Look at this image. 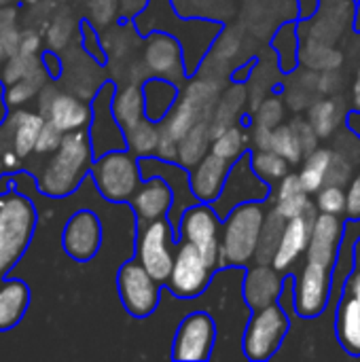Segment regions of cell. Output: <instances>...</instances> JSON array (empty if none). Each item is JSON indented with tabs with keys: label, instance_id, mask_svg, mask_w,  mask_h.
I'll return each instance as SVG.
<instances>
[{
	"label": "cell",
	"instance_id": "6da1fadb",
	"mask_svg": "<svg viewBox=\"0 0 360 362\" xmlns=\"http://www.w3.org/2000/svg\"><path fill=\"white\" fill-rule=\"evenodd\" d=\"M93 161L95 155L89 138V127L68 132L64 134L59 146L49 155L38 176V189L49 197H68L91 172Z\"/></svg>",
	"mask_w": 360,
	"mask_h": 362
},
{
	"label": "cell",
	"instance_id": "7a4b0ae2",
	"mask_svg": "<svg viewBox=\"0 0 360 362\" xmlns=\"http://www.w3.org/2000/svg\"><path fill=\"white\" fill-rule=\"evenodd\" d=\"M265 202L233 208L221 225V267H244L255 261L259 235L267 216Z\"/></svg>",
	"mask_w": 360,
	"mask_h": 362
},
{
	"label": "cell",
	"instance_id": "3957f363",
	"mask_svg": "<svg viewBox=\"0 0 360 362\" xmlns=\"http://www.w3.org/2000/svg\"><path fill=\"white\" fill-rule=\"evenodd\" d=\"M36 229L34 204L17 193H0V280L19 263Z\"/></svg>",
	"mask_w": 360,
	"mask_h": 362
},
{
	"label": "cell",
	"instance_id": "277c9868",
	"mask_svg": "<svg viewBox=\"0 0 360 362\" xmlns=\"http://www.w3.org/2000/svg\"><path fill=\"white\" fill-rule=\"evenodd\" d=\"M91 178L100 195L115 204L132 202V197L136 195V191L144 180L140 170V159L127 148L108 151L95 157L91 165Z\"/></svg>",
	"mask_w": 360,
	"mask_h": 362
},
{
	"label": "cell",
	"instance_id": "5b68a950",
	"mask_svg": "<svg viewBox=\"0 0 360 362\" xmlns=\"http://www.w3.org/2000/svg\"><path fill=\"white\" fill-rule=\"evenodd\" d=\"M291 329L289 316L284 308L276 301L265 308L252 310V316L244 331V354L248 361H267L282 346L286 333Z\"/></svg>",
	"mask_w": 360,
	"mask_h": 362
},
{
	"label": "cell",
	"instance_id": "8992f818",
	"mask_svg": "<svg viewBox=\"0 0 360 362\" xmlns=\"http://www.w3.org/2000/svg\"><path fill=\"white\" fill-rule=\"evenodd\" d=\"M178 233L170 218H157L140 225L136 259L146 267V272L161 284L168 282L174 265Z\"/></svg>",
	"mask_w": 360,
	"mask_h": 362
},
{
	"label": "cell",
	"instance_id": "52a82bcc",
	"mask_svg": "<svg viewBox=\"0 0 360 362\" xmlns=\"http://www.w3.org/2000/svg\"><path fill=\"white\" fill-rule=\"evenodd\" d=\"M221 221L223 218L216 214L212 204L197 202L185 210L178 223V240L191 242L212 272L221 267Z\"/></svg>",
	"mask_w": 360,
	"mask_h": 362
},
{
	"label": "cell",
	"instance_id": "ba28073f",
	"mask_svg": "<svg viewBox=\"0 0 360 362\" xmlns=\"http://www.w3.org/2000/svg\"><path fill=\"white\" fill-rule=\"evenodd\" d=\"M219 87L212 81H193L180 91L172 112L161 121L178 140L199 121H210L216 108Z\"/></svg>",
	"mask_w": 360,
	"mask_h": 362
},
{
	"label": "cell",
	"instance_id": "9c48e42d",
	"mask_svg": "<svg viewBox=\"0 0 360 362\" xmlns=\"http://www.w3.org/2000/svg\"><path fill=\"white\" fill-rule=\"evenodd\" d=\"M269 195H272V185L265 182L261 176H257L250 163V153H246L238 161H233L229 176L225 180V187L221 195L212 202V208L216 210L221 218H225L240 204L267 202Z\"/></svg>",
	"mask_w": 360,
	"mask_h": 362
},
{
	"label": "cell",
	"instance_id": "30bf717a",
	"mask_svg": "<svg viewBox=\"0 0 360 362\" xmlns=\"http://www.w3.org/2000/svg\"><path fill=\"white\" fill-rule=\"evenodd\" d=\"M159 286L161 282H157L138 259L121 265L117 274V288H119L121 303L127 310V314L134 318H146L157 310L161 297Z\"/></svg>",
	"mask_w": 360,
	"mask_h": 362
},
{
	"label": "cell",
	"instance_id": "8fae6325",
	"mask_svg": "<svg viewBox=\"0 0 360 362\" xmlns=\"http://www.w3.org/2000/svg\"><path fill=\"white\" fill-rule=\"evenodd\" d=\"M212 280V269L208 267L202 252L185 240H178L172 274L168 278V288L180 299L199 297Z\"/></svg>",
	"mask_w": 360,
	"mask_h": 362
},
{
	"label": "cell",
	"instance_id": "7c38bea8",
	"mask_svg": "<svg viewBox=\"0 0 360 362\" xmlns=\"http://www.w3.org/2000/svg\"><path fill=\"white\" fill-rule=\"evenodd\" d=\"M331 288H333V269L318 261L308 259L295 280V291H293L295 312L301 318L320 316L329 305Z\"/></svg>",
	"mask_w": 360,
	"mask_h": 362
},
{
	"label": "cell",
	"instance_id": "4fadbf2b",
	"mask_svg": "<svg viewBox=\"0 0 360 362\" xmlns=\"http://www.w3.org/2000/svg\"><path fill=\"white\" fill-rule=\"evenodd\" d=\"M115 83H104L91 102V123H89V138L93 146V155L100 157L108 151L127 148L125 132L119 125L112 112V98H115Z\"/></svg>",
	"mask_w": 360,
	"mask_h": 362
},
{
	"label": "cell",
	"instance_id": "5bb4252c",
	"mask_svg": "<svg viewBox=\"0 0 360 362\" xmlns=\"http://www.w3.org/2000/svg\"><path fill=\"white\" fill-rule=\"evenodd\" d=\"M216 339V327L210 314L193 312L189 314L174 337L172 358L174 361H208L212 356Z\"/></svg>",
	"mask_w": 360,
	"mask_h": 362
},
{
	"label": "cell",
	"instance_id": "9a60e30c",
	"mask_svg": "<svg viewBox=\"0 0 360 362\" xmlns=\"http://www.w3.org/2000/svg\"><path fill=\"white\" fill-rule=\"evenodd\" d=\"M62 246L70 259H74L79 263L91 261L102 246V223H100V218L91 210L74 212L64 227Z\"/></svg>",
	"mask_w": 360,
	"mask_h": 362
},
{
	"label": "cell",
	"instance_id": "2e32d148",
	"mask_svg": "<svg viewBox=\"0 0 360 362\" xmlns=\"http://www.w3.org/2000/svg\"><path fill=\"white\" fill-rule=\"evenodd\" d=\"M144 66L153 76L168 78L172 83L185 81V62L180 45L174 36L166 32L151 34L144 49Z\"/></svg>",
	"mask_w": 360,
	"mask_h": 362
},
{
	"label": "cell",
	"instance_id": "e0dca14e",
	"mask_svg": "<svg viewBox=\"0 0 360 362\" xmlns=\"http://www.w3.org/2000/svg\"><path fill=\"white\" fill-rule=\"evenodd\" d=\"M344 238V225L337 214L318 212L312 223L310 244H308V259L318 261L327 267H335L339 257V242Z\"/></svg>",
	"mask_w": 360,
	"mask_h": 362
},
{
	"label": "cell",
	"instance_id": "ac0fdd59",
	"mask_svg": "<svg viewBox=\"0 0 360 362\" xmlns=\"http://www.w3.org/2000/svg\"><path fill=\"white\" fill-rule=\"evenodd\" d=\"M172 206H174V191L168 185V180L161 176L144 178L140 189L132 197V208L140 225L157 218H168Z\"/></svg>",
	"mask_w": 360,
	"mask_h": 362
},
{
	"label": "cell",
	"instance_id": "d6986e66",
	"mask_svg": "<svg viewBox=\"0 0 360 362\" xmlns=\"http://www.w3.org/2000/svg\"><path fill=\"white\" fill-rule=\"evenodd\" d=\"M282 272H278L274 265L257 263L252 265L244 276V301L250 310L265 308L269 303H276L282 297L284 286Z\"/></svg>",
	"mask_w": 360,
	"mask_h": 362
},
{
	"label": "cell",
	"instance_id": "ffe728a7",
	"mask_svg": "<svg viewBox=\"0 0 360 362\" xmlns=\"http://www.w3.org/2000/svg\"><path fill=\"white\" fill-rule=\"evenodd\" d=\"M231 165H233L231 161H227L214 153H208L197 165L191 168L189 178H191V189H193V195L197 197V202L212 204L221 195Z\"/></svg>",
	"mask_w": 360,
	"mask_h": 362
},
{
	"label": "cell",
	"instance_id": "44dd1931",
	"mask_svg": "<svg viewBox=\"0 0 360 362\" xmlns=\"http://www.w3.org/2000/svg\"><path fill=\"white\" fill-rule=\"evenodd\" d=\"M316 214H306V216H297V218L286 221L282 238H280V244H278V250H276L274 261H272V265L278 272H289L297 263V259L303 252H308L312 223H314Z\"/></svg>",
	"mask_w": 360,
	"mask_h": 362
},
{
	"label": "cell",
	"instance_id": "7402d4cb",
	"mask_svg": "<svg viewBox=\"0 0 360 362\" xmlns=\"http://www.w3.org/2000/svg\"><path fill=\"white\" fill-rule=\"evenodd\" d=\"M47 121L64 134L83 129L91 123V106L72 93H55L47 104Z\"/></svg>",
	"mask_w": 360,
	"mask_h": 362
},
{
	"label": "cell",
	"instance_id": "603a6c76",
	"mask_svg": "<svg viewBox=\"0 0 360 362\" xmlns=\"http://www.w3.org/2000/svg\"><path fill=\"white\" fill-rule=\"evenodd\" d=\"M30 308V286L17 278L0 280V333L15 329Z\"/></svg>",
	"mask_w": 360,
	"mask_h": 362
},
{
	"label": "cell",
	"instance_id": "cb8c5ba5",
	"mask_svg": "<svg viewBox=\"0 0 360 362\" xmlns=\"http://www.w3.org/2000/svg\"><path fill=\"white\" fill-rule=\"evenodd\" d=\"M144 89V106H146V117L151 121L161 123L174 108L180 91L178 85L168 81V78H159V76H151L144 81L142 85Z\"/></svg>",
	"mask_w": 360,
	"mask_h": 362
},
{
	"label": "cell",
	"instance_id": "d4e9b609",
	"mask_svg": "<svg viewBox=\"0 0 360 362\" xmlns=\"http://www.w3.org/2000/svg\"><path fill=\"white\" fill-rule=\"evenodd\" d=\"M45 123L47 119L38 112H32V110L13 112V153L19 159L28 157L34 151Z\"/></svg>",
	"mask_w": 360,
	"mask_h": 362
},
{
	"label": "cell",
	"instance_id": "484cf974",
	"mask_svg": "<svg viewBox=\"0 0 360 362\" xmlns=\"http://www.w3.org/2000/svg\"><path fill=\"white\" fill-rule=\"evenodd\" d=\"M210 146H212L210 121H199L178 140V161L176 163L191 170L210 153Z\"/></svg>",
	"mask_w": 360,
	"mask_h": 362
},
{
	"label": "cell",
	"instance_id": "4316f807",
	"mask_svg": "<svg viewBox=\"0 0 360 362\" xmlns=\"http://www.w3.org/2000/svg\"><path fill=\"white\" fill-rule=\"evenodd\" d=\"M112 112L119 121V125L125 129L134 123H138L140 119L146 117V106H144V89L142 85H125L121 89L115 91L112 98Z\"/></svg>",
	"mask_w": 360,
	"mask_h": 362
},
{
	"label": "cell",
	"instance_id": "83f0119b",
	"mask_svg": "<svg viewBox=\"0 0 360 362\" xmlns=\"http://www.w3.org/2000/svg\"><path fill=\"white\" fill-rule=\"evenodd\" d=\"M337 339L346 352L360 356V305L354 297H346L337 308Z\"/></svg>",
	"mask_w": 360,
	"mask_h": 362
},
{
	"label": "cell",
	"instance_id": "f1b7e54d",
	"mask_svg": "<svg viewBox=\"0 0 360 362\" xmlns=\"http://www.w3.org/2000/svg\"><path fill=\"white\" fill-rule=\"evenodd\" d=\"M250 132L244 129L242 125L233 123L229 127H225L223 132L212 136V146L210 153L227 159V161H238L242 155H246L250 151Z\"/></svg>",
	"mask_w": 360,
	"mask_h": 362
},
{
	"label": "cell",
	"instance_id": "f546056e",
	"mask_svg": "<svg viewBox=\"0 0 360 362\" xmlns=\"http://www.w3.org/2000/svg\"><path fill=\"white\" fill-rule=\"evenodd\" d=\"M333 151L331 148H316L312 151L310 155H306L303 159V165H301V172H299V178H301V185L303 189L312 195H316L325 182H327V174H329V168H331V161H333Z\"/></svg>",
	"mask_w": 360,
	"mask_h": 362
},
{
	"label": "cell",
	"instance_id": "4dcf8cb0",
	"mask_svg": "<svg viewBox=\"0 0 360 362\" xmlns=\"http://www.w3.org/2000/svg\"><path fill=\"white\" fill-rule=\"evenodd\" d=\"M123 132H125L127 151L134 153L138 159L155 155L157 140H159V123L157 121H151L149 117H144L138 123L125 127Z\"/></svg>",
	"mask_w": 360,
	"mask_h": 362
},
{
	"label": "cell",
	"instance_id": "1f68e13d",
	"mask_svg": "<svg viewBox=\"0 0 360 362\" xmlns=\"http://www.w3.org/2000/svg\"><path fill=\"white\" fill-rule=\"evenodd\" d=\"M284 225H286V221L272 208L267 212V216H265V223H263V229H261V235H259L257 255H255L257 263L272 265L274 255H276L278 244H280V238H282V231H284Z\"/></svg>",
	"mask_w": 360,
	"mask_h": 362
},
{
	"label": "cell",
	"instance_id": "d6a6232c",
	"mask_svg": "<svg viewBox=\"0 0 360 362\" xmlns=\"http://www.w3.org/2000/svg\"><path fill=\"white\" fill-rule=\"evenodd\" d=\"M342 108L337 100L333 98H325L312 104L310 112H308V121L312 123V127L316 129V134L320 138H329L335 134V129L342 123Z\"/></svg>",
	"mask_w": 360,
	"mask_h": 362
},
{
	"label": "cell",
	"instance_id": "836d02e7",
	"mask_svg": "<svg viewBox=\"0 0 360 362\" xmlns=\"http://www.w3.org/2000/svg\"><path fill=\"white\" fill-rule=\"evenodd\" d=\"M250 163H252V170L257 172V176H261L269 185L280 182L289 174V168H291V163L272 148H263V151L255 148L250 153Z\"/></svg>",
	"mask_w": 360,
	"mask_h": 362
},
{
	"label": "cell",
	"instance_id": "e575fe53",
	"mask_svg": "<svg viewBox=\"0 0 360 362\" xmlns=\"http://www.w3.org/2000/svg\"><path fill=\"white\" fill-rule=\"evenodd\" d=\"M272 151L282 155L291 165L301 163V159H306V151H303L301 138H299V134H297L293 123H289V125L280 123L272 132Z\"/></svg>",
	"mask_w": 360,
	"mask_h": 362
},
{
	"label": "cell",
	"instance_id": "d590c367",
	"mask_svg": "<svg viewBox=\"0 0 360 362\" xmlns=\"http://www.w3.org/2000/svg\"><path fill=\"white\" fill-rule=\"evenodd\" d=\"M274 210H276L284 221H291V218H297V216H306V214H316V212H318V210H314L308 191H301V193H295V195L276 199Z\"/></svg>",
	"mask_w": 360,
	"mask_h": 362
},
{
	"label": "cell",
	"instance_id": "8d00e7d4",
	"mask_svg": "<svg viewBox=\"0 0 360 362\" xmlns=\"http://www.w3.org/2000/svg\"><path fill=\"white\" fill-rule=\"evenodd\" d=\"M346 189L339 185H325L318 193H316V210L325 212V214H346Z\"/></svg>",
	"mask_w": 360,
	"mask_h": 362
},
{
	"label": "cell",
	"instance_id": "74e56055",
	"mask_svg": "<svg viewBox=\"0 0 360 362\" xmlns=\"http://www.w3.org/2000/svg\"><path fill=\"white\" fill-rule=\"evenodd\" d=\"M284 119V104L280 98H267L259 104V108H255V121L259 125H265L269 129H276Z\"/></svg>",
	"mask_w": 360,
	"mask_h": 362
},
{
	"label": "cell",
	"instance_id": "f35d334b",
	"mask_svg": "<svg viewBox=\"0 0 360 362\" xmlns=\"http://www.w3.org/2000/svg\"><path fill=\"white\" fill-rule=\"evenodd\" d=\"M352 174H354V159H350V157L344 155V153H335L325 185H339V187H346V185L354 178Z\"/></svg>",
	"mask_w": 360,
	"mask_h": 362
},
{
	"label": "cell",
	"instance_id": "ab89813d",
	"mask_svg": "<svg viewBox=\"0 0 360 362\" xmlns=\"http://www.w3.org/2000/svg\"><path fill=\"white\" fill-rule=\"evenodd\" d=\"M155 157L161 161H178V138L163 123H159V140H157Z\"/></svg>",
	"mask_w": 360,
	"mask_h": 362
},
{
	"label": "cell",
	"instance_id": "60d3db41",
	"mask_svg": "<svg viewBox=\"0 0 360 362\" xmlns=\"http://www.w3.org/2000/svg\"><path fill=\"white\" fill-rule=\"evenodd\" d=\"M62 138H64V132H59L51 121H47L45 127H42V132H40V136H38V140H36L34 151L38 155H51L59 146Z\"/></svg>",
	"mask_w": 360,
	"mask_h": 362
},
{
	"label": "cell",
	"instance_id": "b9f144b4",
	"mask_svg": "<svg viewBox=\"0 0 360 362\" xmlns=\"http://www.w3.org/2000/svg\"><path fill=\"white\" fill-rule=\"evenodd\" d=\"M293 125H295V129H297V134H299V138H301V144H303L306 155H310L312 151H316V148H318L320 136L316 134V129L312 127V123H310L308 119H295Z\"/></svg>",
	"mask_w": 360,
	"mask_h": 362
},
{
	"label": "cell",
	"instance_id": "7bdbcfd3",
	"mask_svg": "<svg viewBox=\"0 0 360 362\" xmlns=\"http://www.w3.org/2000/svg\"><path fill=\"white\" fill-rule=\"evenodd\" d=\"M346 214L350 221H360V172L348 182L346 189Z\"/></svg>",
	"mask_w": 360,
	"mask_h": 362
},
{
	"label": "cell",
	"instance_id": "ee69618b",
	"mask_svg": "<svg viewBox=\"0 0 360 362\" xmlns=\"http://www.w3.org/2000/svg\"><path fill=\"white\" fill-rule=\"evenodd\" d=\"M248 132H250V146H252V151L255 148L257 151L272 148V132L274 129H269L265 125H259V123H252Z\"/></svg>",
	"mask_w": 360,
	"mask_h": 362
},
{
	"label": "cell",
	"instance_id": "f6af8a7d",
	"mask_svg": "<svg viewBox=\"0 0 360 362\" xmlns=\"http://www.w3.org/2000/svg\"><path fill=\"white\" fill-rule=\"evenodd\" d=\"M301 191H306V189H303V185H301L299 174L289 172V174L278 182L276 199H282V197H289V195H295V193H301Z\"/></svg>",
	"mask_w": 360,
	"mask_h": 362
},
{
	"label": "cell",
	"instance_id": "bcb514c9",
	"mask_svg": "<svg viewBox=\"0 0 360 362\" xmlns=\"http://www.w3.org/2000/svg\"><path fill=\"white\" fill-rule=\"evenodd\" d=\"M346 291H348V295H350V297H354V299H356V303L360 305V272L359 269H354V272L348 276V286H346Z\"/></svg>",
	"mask_w": 360,
	"mask_h": 362
},
{
	"label": "cell",
	"instance_id": "7dc6e473",
	"mask_svg": "<svg viewBox=\"0 0 360 362\" xmlns=\"http://www.w3.org/2000/svg\"><path fill=\"white\" fill-rule=\"evenodd\" d=\"M346 123H348L350 132H352V134H356V136L360 138V110L350 112V115H348V119H346Z\"/></svg>",
	"mask_w": 360,
	"mask_h": 362
},
{
	"label": "cell",
	"instance_id": "c3c4849f",
	"mask_svg": "<svg viewBox=\"0 0 360 362\" xmlns=\"http://www.w3.org/2000/svg\"><path fill=\"white\" fill-rule=\"evenodd\" d=\"M352 104H354V110H360V66L356 70L354 85H352Z\"/></svg>",
	"mask_w": 360,
	"mask_h": 362
},
{
	"label": "cell",
	"instance_id": "681fc988",
	"mask_svg": "<svg viewBox=\"0 0 360 362\" xmlns=\"http://www.w3.org/2000/svg\"><path fill=\"white\" fill-rule=\"evenodd\" d=\"M352 259H354V269L360 272V235L354 240V250H352Z\"/></svg>",
	"mask_w": 360,
	"mask_h": 362
}]
</instances>
